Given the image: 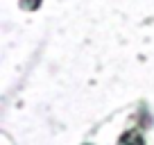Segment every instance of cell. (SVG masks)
Segmentation results:
<instances>
[{
	"instance_id": "1",
	"label": "cell",
	"mask_w": 154,
	"mask_h": 145,
	"mask_svg": "<svg viewBox=\"0 0 154 145\" xmlns=\"http://www.w3.org/2000/svg\"><path fill=\"white\" fill-rule=\"evenodd\" d=\"M120 143H127V145H143V138H140V134H136V131H129V134L122 136Z\"/></svg>"
}]
</instances>
